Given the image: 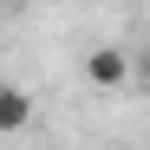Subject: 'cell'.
Returning <instances> with one entry per match:
<instances>
[{"mask_svg": "<svg viewBox=\"0 0 150 150\" xmlns=\"http://www.w3.org/2000/svg\"><path fill=\"white\" fill-rule=\"evenodd\" d=\"M26 124H33V98L20 91V85H0V137L26 131Z\"/></svg>", "mask_w": 150, "mask_h": 150, "instance_id": "cell-2", "label": "cell"}, {"mask_svg": "<svg viewBox=\"0 0 150 150\" xmlns=\"http://www.w3.org/2000/svg\"><path fill=\"white\" fill-rule=\"evenodd\" d=\"M85 85L124 91V85H131V52H124V46H91V52H85Z\"/></svg>", "mask_w": 150, "mask_h": 150, "instance_id": "cell-1", "label": "cell"}, {"mask_svg": "<svg viewBox=\"0 0 150 150\" xmlns=\"http://www.w3.org/2000/svg\"><path fill=\"white\" fill-rule=\"evenodd\" d=\"M131 85H144V91H150V46H144V52L131 59Z\"/></svg>", "mask_w": 150, "mask_h": 150, "instance_id": "cell-3", "label": "cell"}]
</instances>
